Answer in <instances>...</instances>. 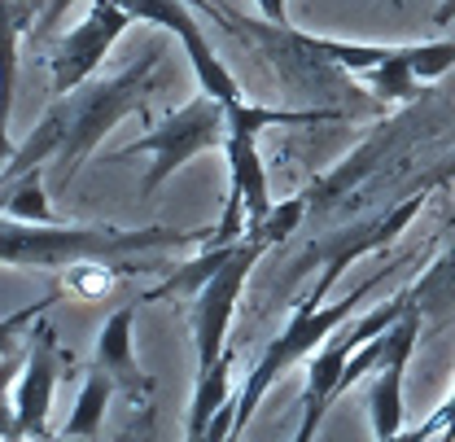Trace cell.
<instances>
[{"instance_id": "4fadbf2b", "label": "cell", "mask_w": 455, "mask_h": 442, "mask_svg": "<svg viewBox=\"0 0 455 442\" xmlns=\"http://www.w3.org/2000/svg\"><path fill=\"white\" fill-rule=\"evenodd\" d=\"M224 154H228V175H232L228 197L245 206V232H254V228H263V220L276 206L272 189H267V163L259 154V132H228Z\"/></svg>"}, {"instance_id": "e0dca14e", "label": "cell", "mask_w": 455, "mask_h": 442, "mask_svg": "<svg viewBox=\"0 0 455 442\" xmlns=\"http://www.w3.org/2000/svg\"><path fill=\"white\" fill-rule=\"evenodd\" d=\"M0 215H13V220H36L49 223V197H44V166H27L22 175L4 180L0 184Z\"/></svg>"}, {"instance_id": "7c38bea8", "label": "cell", "mask_w": 455, "mask_h": 442, "mask_svg": "<svg viewBox=\"0 0 455 442\" xmlns=\"http://www.w3.org/2000/svg\"><path fill=\"white\" fill-rule=\"evenodd\" d=\"M132 329H136V302H127V307H118L110 320L101 325V337H97V368H106L114 377V386L123 390L136 407H149V398H154V377L136 364V350H132Z\"/></svg>"}, {"instance_id": "ba28073f", "label": "cell", "mask_w": 455, "mask_h": 442, "mask_svg": "<svg viewBox=\"0 0 455 442\" xmlns=\"http://www.w3.org/2000/svg\"><path fill=\"white\" fill-rule=\"evenodd\" d=\"M123 4H127V9L136 13V22H154V27H167L171 36H175V40L184 44V53H188L193 70H197V84H202V92L220 97L228 110H241V106H245L236 75H232L224 61H220V53L211 49V40H206L202 22L193 18L188 0H123Z\"/></svg>"}, {"instance_id": "ffe728a7", "label": "cell", "mask_w": 455, "mask_h": 442, "mask_svg": "<svg viewBox=\"0 0 455 442\" xmlns=\"http://www.w3.org/2000/svg\"><path fill=\"white\" fill-rule=\"evenodd\" d=\"M110 272H101V268H70V289L75 293H84V298H97V293H106L110 289Z\"/></svg>"}, {"instance_id": "52a82bcc", "label": "cell", "mask_w": 455, "mask_h": 442, "mask_svg": "<svg viewBox=\"0 0 455 442\" xmlns=\"http://www.w3.org/2000/svg\"><path fill=\"white\" fill-rule=\"evenodd\" d=\"M127 22H136V13L123 0H92V9L84 13L79 27H70L66 36H57L49 49V84L53 97L75 92L79 84L92 79V70L106 61L114 40L127 31Z\"/></svg>"}, {"instance_id": "d4e9b609", "label": "cell", "mask_w": 455, "mask_h": 442, "mask_svg": "<svg viewBox=\"0 0 455 442\" xmlns=\"http://www.w3.org/2000/svg\"><path fill=\"white\" fill-rule=\"evenodd\" d=\"M451 18H455V0H447V4L434 13V22H451Z\"/></svg>"}, {"instance_id": "9a60e30c", "label": "cell", "mask_w": 455, "mask_h": 442, "mask_svg": "<svg viewBox=\"0 0 455 442\" xmlns=\"http://www.w3.org/2000/svg\"><path fill=\"white\" fill-rule=\"evenodd\" d=\"M114 377L106 368H88V382L79 390V398H75V412H70V421L61 425V434L66 438H92V434H101V421H106V403H110L114 394Z\"/></svg>"}, {"instance_id": "7402d4cb", "label": "cell", "mask_w": 455, "mask_h": 442, "mask_svg": "<svg viewBox=\"0 0 455 442\" xmlns=\"http://www.w3.org/2000/svg\"><path fill=\"white\" fill-rule=\"evenodd\" d=\"M425 434H443V442H455V390L447 394V403L416 430V438H425Z\"/></svg>"}, {"instance_id": "5b68a950", "label": "cell", "mask_w": 455, "mask_h": 442, "mask_svg": "<svg viewBox=\"0 0 455 442\" xmlns=\"http://www.w3.org/2000/svg\"><path fill=\"white\" fill-rule=\"evenodd\" d=\"M416 298H420V285H416V289H403L398 298L381 302L377 311H368V316H359V320H346L338 333H329V342H324V346L311 355V364H307V416H302L298 442L315 438V430H320V421H324L329 403L338 398L341 373H346V359H350L363 342H372L377 333L395 329L398 320L416 307Z\"/></svg>"}, {"instance_id": "ac0fdd59", "label": "cell", "mask_w": 455, "mask_h": 442, "mask_svg": "<svg viewBox=\"0 0 455 442\" xmlns=\"http://www.w3.org/2000/svg\"><path fill=\"white\" fill-rule=\"evenodd\" d=\"M390 342H395V337H390V329L377 333L372 342H363V346H359V350H355V355L346 359V373H341L338 394H346V390H350L355 382H359V377H363V373H377V368L386 364V355H390Z\"/></svg>"}, {"instance_id": "8992f818", "label": "cell", "mask_w": 455, "mask_h": 442, "mask_svg": "<svg viewBox=\"0 0 455 442\" xmlns=\"http://www.w3.org/2000/svg\"><path fill=\"white\" fill-rule=\"evenodd\" d=\"M272 245L259 241V237H241L232 259L215 277L206 280L197 293H193V337H197V377L211 373L220 359L228 355V329H232V316H236V302H241V289L254 272V263L267 254Z\"/></svg>"}, {"instance_id": "d6986e66", "label": "cell", "mask_w": 455, "mask_h": 442, "mask_svg": "<svg viewBox=\"0 0 455 442\" xmlns=\"http://www.w3.org/2000/svg\"><path fill=\"white\" fill-rule=\"evenodd\" d=\"M307 206H311V202H307L302 193H298V197H289V202H276V206H272V215L263 220V228H254V232H245V237H259V241H267V245H281L284 237L298 228V220L307 215Z\"/></svg>"}, {"instance_id": "30bf717a", "label": "cell", "mask_w": 455, "mask_h": 442, "mask_svg": "<svg viewBox=\"0 0 455 442\" xmlns=\"http://www.w3.org/2000/svg\"><path fill=\"white\" fill-rule=\"evenodd\" d=\"M455 70V40H425V44H390V57L359 75L363 88H372L381 101H411L420 97L425 79H438Z\"/></svg>"}, {"instance_id": "277c9868", "label": "cell", "mask_w": 455, "mask_h": 442, "mask_svg": "<svg viewBox=\"0 0 455 442\" xmlns=\"http://www.w3.org/2000/svg\"><path fill=\"white\" fill-rule=\"evenodd\" d=\"M228 127H232V123H228L224 101L211 97V92H197L193 101H184L180 110H171L163 123H154L140 141L123 145L114 158H140V154H149L154 163L145 171V184H140V189H145V193H158V184L171 180L193 154H206V149L224 145Z\"/></svg>"}, {"instance_id": "9c48e42d", "label": "cell", "mask_w": 455, "mask_h": 442, "mask_svg": "<svg viewBox=\"0 0 455 442\" xmlns=\"http://www.w3.org/2000/svg\"><path fill=\"white\" fill-rule=\"evenodd\" d=\"M27 364L13 390V438H49V407H53V390L61 382V346L57 329L40 316L27 333Z\"/></svg>"}, {"instance_id": "44dd1931", "label": "cell", "mask_w": 455, "mask_h": 442, "mask_svg": "<svg viewBox=\"0 0 455 442\" xmlns=\"http://www.w3.org/2000/svg\"><path fill=\"white\" fill-rule=\"evenodd\" d=\"M75 0H49L44 4V13H40V22H36V31H31V40L36 44H53L57 40V22L66 18V9H70Z\"/></svg>"}, {"instance_id": "5bb4252c", "label": "cell", "mask_w": 455, "mask_h": 442, "mask_svg": "<svg viewBox=\"0 0 455 442\" xmlns=\"http://www.w3.org/2000/svg\"><path fill=\"white\" fill-rule=\"evenodd\" d=\"M49 0H0V118L9 123L18 88V40H27Z\"/></svg>"}, {"instance_id": "3957f363", "label": "cell", "mask_w": 455, "mask_h": 442, "mask_svg": "<svg viewBox=\"0 0 455 442\" xmlns=\"http://www.w3.org/2000/svg\"><path fill=\"white\" fill-rule=\"evenodd\" d=\"M368 289H372V280H368L363 289H355L350 298H338V302H324V289H311V298H302V302L293 307L289 325L267 342L263 359L254 364V373H250V377H245V386H241L236 416H232V438L254 421V412H259L263 394L276 386V377H281L284 368H293L302 355H315V350L329 342V333H338L341 325L359 311V302H363V293H368Z\"/></svg>"}, {"instance_id": "7a4b0ae2", "label": "cell", "mask_w": 455, "mask_h": 442, "mask_svg": "<svg viewBox=\"0 0 455 442\" xmlns=\"http://www.w3.org/2000/svg\"><path fill=\"white\" fill-rule=\"evenodd\" d=\"M197 245V232L180 228H101V223H36L0 215V263L4 268H75V263H114L149 250Z\"/></svg>"}, {"instance_id": "cb8c5ba5", "label": "cell", "mask_w": 455, "mask_h": 442, "mask_svg": "<svg viewBox=\"0 0 455 442\" xmlns=\"http://www.w3.org/2000/svg\"><path fill=\"white\" fill-rule=\"evenodd\" d=\"M9 158H13V141H9V127H4V118H0V171H4Z\"/></svg>"}, {"instance_id": "8fae6325", "label": "cell", "mask_w": 455, "mask_h": 442, "mask_svg": "<svg viewBox=\"0 0 455 442\" xmlns=\"http://www.w3.org/2000/svg\"><path fill=\"white\" fill-rule=\"evenodd\" d=\"M390 355L386 364L377 368V386H372V434L381 442L398 438L403 430V373H407V359L416 350V337H420V307H411L395 329H390Z\"/></svg>"}, {"instance_id": "6da1fadb", "label": "cell", "mask_w": 455, "mask_h": 442, "mask_svg": "<svg viewBox=\"0 0 455 442\" xmlns=\"http://www.w3.org/2000/svg\"><path fill=\"white\" fill-rule=\"evenodd\" d=\"M158 49H145L127 70H118L110 79H88L79 84L75 92L66 97H53V106L40 114V123L31 127V136L13 149L9 166L0 171V184L22 175L27 166H49L57 158L61 171H57V189H66L79 166L92 158V149L106 141L118 118L127 114H145V101H149V75L158 70Z\"/></svg>"}, {"instance_id": "2e32d148", "label": "cell", "mask_w": 455, "mask_h": 442, "mask_svg": "<svg viewBox=\"0 0 455 442\" xmlns=\"http://www.w3.org/2000/svg\"><path fill=\"white\" fill-rule=\"evenodd\" d=\"M232 250H236V241H232V245H197V254H193L188 263H180V268H175V272H171L154 293H145V302L175 298V293H197V289H202V285H206V280L215 277L228 259H232Z\"/></svg>"}, {"instance_id": "603a6c76", "label": "cell", "mask_w": 455, "mask_h": 442, "mask_svg": "<svg viewBox=\"0 0 455 442\" xmlns=\"http://www.w3.org/2000/svg\"><path fill=\"white\" fill-rule=\"evenodd\" d=\"M254 4L263 9V18H267V22H276V27H289V22H284V4H289V0H254Z\"/></svg>"}]
</instances>
